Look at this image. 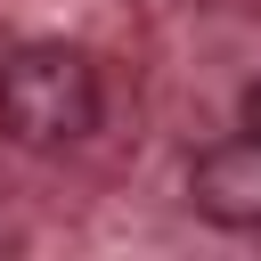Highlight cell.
Segmentation results:
<instances>
[{
  "label": "cell",
  "mask_w": 261,
  "mask_h": 261,
  "mask_svg": "<svg viewBox=\"0 0 261 261\" xmlns=\"http://www.w3.org/2000/svg\"><path fill=\"white\" fill-rule=\"evenodd\" d=\"M0 130L16 147H73L98 130V65L82 49H16L0 65Z\"/></svg>",
  "instance_id": "1"
},
{
  "label": "cell",
  "mask_w": 261,
  "mask_h": 261,
  "mask_svg": "<svg viewBox=\"0 0 261 261\" xmlns=\"http://www.w3.org/2000/svg\"><path fill=\"white\" fill-rule=\"evenodd\" d=\"M188 204L212 228H261V130L204 147L196 171H188Z\"/></svg>",
  "instance_id": "2"
},
{
  "label": "cell",
  "mask_w": 261,
  "mask_h": 261,
  "mask_svg": "<svg viewBox=\"0 0 261 261\" xmlns=\"http://www.w3.org/2000/svg\"><path fill=\"white\" fill-rule=\"evenodd\" d=\"M245 130H261V82L245 90Z\"/></svg>",
  "instance_id": "3"
}]
</instances>
